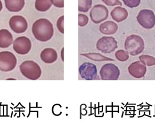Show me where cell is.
Here are the masks:
<instances>
[{
  "label": "cell",
  "instance_id": "19",
  "mask_svg": "<svg viewBox=\"0 0 155 129\" xmlns=\"http://www.w3.org/2000/svg\"><path fill=\"white\" fill-rule=\"evenodd\" d=\"M81 56H85L92 61L95 62H103V61H114L112 58H108L98 53H89L81 54Z\"/></svg>",
  "mask_w": 155,
  "mask_h": 129
},
{
  "label": "cell",
  "instance_id": "29",
  "mask_svg": "<svg viewBox=\"0 0 155 129\" xmlns=\"http://www.w3.org/2000/svg\"><path fill=\"white\" fill-rule=\"evenodd\" d=\"M2 1L0 0V12L2 11Z\"/></svg>",
  "mask_w": 155,
  "mask_h": 129
},
{
  "label": "cell",
  "instance_id": "3",
  "mask_svg": "<svg viewBox=\"0 0 155 129\" xmlns=\"http://www.w3.org/2000/svg\"><path fill=\"white\" fill-rule=\"evenodd\" d=\"M19 68L23 76L31 80H37L41 76V67L34 61H25L20 65Z\"/></svg>",
  "mask_w": 155,
  "mask_h": 129
},
{
  "label": "cell",
  "instance_id": "25",
  "mask_svg": "<svg viewBox=\"0 0 155 129\" xmlns=\"http://www.w3.org/2000/svg\"><path fill=\"white\" fill-rule=\"evenodd\" d=\"M64 16H61L58 19L57 22V27L59 32L62 34L64 33Z\"/></svg>",
  "mask_w": 155,
  "mask_h": 129
},
{
  "label": "cell",
  "instance_id": "4",
  "mask_svg": "<svg viewBox=\"0 0 155 129\" xmlns=\"http://www.w3.org/2000/svg\"><path fill=\"white\" fill-rule=\"evenodd\" d=\"M17 60L13 53L8 51L0 52V70L9 72L13 70L17 64Z\"/></svg>",
  "mask_w": 155,
  "mask_h": 129
},
{
  "label": "cell",
  "instance_id": "8",
  "mask_svg": "<svg viewBox=\"0 0 155 129\" xmlns=\"http://www.w3.org/2000/svg\"><path fill=\"white\" fill-rule=\"evenodd\" d=\"M31 40L26 36H20L15 39L13 43V48L15 53L19 55L27 54L31 49Z\"/></svg>",
  "mask_w": 155,
  "mask_h": 129
},
{
  "label": "cell",
  "instance_id": "14",
  "mask_svg": "<svg viewBox=\"0 0 155 129\" xmlns=\"http://www.w3.org/2000/svg\"><path fill=\"white\" fill-rule=\"evenodd\" d=\"M99 31L103 34L110 35L115 33L118 30V25L113 21H108L100 25Z\"/></svg>",
  "mask_w": 155,
  "mask_h": 129
},
{
  "label": "cell",
  "instance_id": "30",
  "mask_svg": "<svg viewBox=\"0 0 155 129\" xmlns=\"http://www.w3.org/2000/svg\"><path fill=\"white\" fill-rule=\"evenodd\" d=\"M16 80V79H12V78H9L6 79V80Z\"/></svg>",
  "mask_w": 155,
  "mask_h": 129
},
{
  "label": "cell",
  "instance_id": "9",
  "mask_svg": "<svg viewBox=\"0 0 155 129\" xmlns=\"http://www.w3.org/2000/svg\"><path fill=\"white\" fill-rule=\"evenodd\" d=\"M109 12L107 8L101 4L96 5L91 9L90 16L92 22L99 24L105 21L108 16Z\"/></svg>",
  "mask_w": 155,
  "mask_h": 129
},
{
  "label": "cell",
  "instance_id": "12",
  "mask_svg": "<svg viewBox=\"0 0 155 129\" xmlns=\"http://www.w3.org/2000/svg\"><path fill=\"white\" fill-rule=\"evenodd\" d=\"M129 74L136 78L143 77L147 72V67L140 61H137L131 64L128 67Z\"/></svg>",
  "mask_w": 155,
  "mask_h": 129
},
{
  "label": "cell",
  "instance_id": "18",
  "mask_svg": "<svg viewBox=\"0 0 155 129\" xmlns=\"http://www.w3.org/2000/svg\"><path fill=\"white\" fill-rule=\"evenodd\" d=\"M52 5L51 0H36L35 2V9L39 12H46Z\"/></svg>",
  "mask_w": 155,
  "mask_h": 129
},
{
  "label": "cell",
  "instance_id": "27",
  "mask_svg": "<svg viewBox=\"0 0 155 129\" xmlns=\"http://www.w3.org/2000/svg\"><path fill=\"white\" fill-rule=\"evenodd\" d=\"M51 2L55 7L61 8L64 7V0H51Z\"/></svg>",
  "mask_w": 155,
  "mask_h": 129
},
{
  "label": "cell",
  "instance_id": "26",
  "mask_svg": "<svg viewBox=\"0 0 155 129\" xmlns=\"http://www.w3.org/2000/svg\"><path fill=\"white\" fill-rule=\"evenodd\" d=\"M103 2L108 6H113L115 5H122V4L119 0H102Z\"/></svg>",
  "mask_w": 155,
  "mask_h": 129
},
{
  "label": "cell",
  "instance_id": "13",
  "mask_svg": "<svg viewBox=\"0 0 155 129\" xmlns=\"http://www.w3.org/2000/svg\"><path fill=\"white\" fill-rule=\"evenodd\" d=\"M42 61L46 64H52L57 61L58 54L54 49L47 48L42 51L40 55Z\"/></svg>",
  "mask_w": 155,
  "mask_h": 129
},
{
  "label": "cell",
  "instance_id": "28",
  "mask_svg": "<svg viewBox=\"0 0 155 129\" xmlns=\"http://www.w3.org/2000/svg\"><path fill=\"white\" fill-rule=\"evenodd\" d=\"M61 57L63 62H64V48H63L61 52Z\"/></svg>",
  "mask_w": 155,
  "mask_h": 129
},
{
  "label": "cell",
  "instance_id": "23",
  "mask_svg": "<svg viewBox=\"0 0 155 129\" xmlns=\"http://www.w3.org/2000/svg\"><path fill=\"white\" fill-rule=\"evenodd\" d=\"M89 21L88 17L85 15L79 14L78 15V25L81 27H84L87 24Z\"/></svg>",
  "mask_w": 155,
  "mask_h": 129
},
{
  "label": "cell",
  "instance_id": "2",
  "mask_svg": "<svg viewBox=\"0 0 155 129\" xmlns=\"http://www.w3.org/2000/svg\"><path fill=\"white\" fill-rule=\"evenodd\" d=\"M143 40L139 36L132 35L126 40L124 48L129 54L136 56L141 54L144 49Z\"/></svg>",
  "mask_w": 155,
  "mask_h": 129
},
{
  "label": "cell",
  "instance_id": "16",
  "mask_svg": "<svg viewBox=\"0 0 155 129\" xmlns=\"http://www.w3.org/2000/svg\"><path fill=\"white\" fill-rule=\"evenodd\" d=\"M111 15L114 21L117 22H120L127 18L128 12L125 8L118 6L112 10Z\"/></svg>",
  "mask_w": 155,
  "mask_h": 129
},
{
  "label": "cell",
  "instance_id": "1",
  "mask_svg": "<svg viewBox=\"0 0 155 129\" xmlns=\"http://www.w3.org/2000/svg\"><path fill=\"white\" fill-rule=\"evenodd\" d=\"M32 32L35 39L41 42L51 40L54 33L52 23L48 19L41 18L36 20L32 25Z\"/></svg>",
  "mask_w": 155,
  "mask_h": 129
},
{
  "label": "cell",
  "instance_id": "10",
  "mask_svg": "<svg viewBox=\"0 0 155 129\" xmlns=\"http://www.w3.org/2000/svg\"><path fill=\"white\" fill-rule=\"evenodd\" d=\"M78 71L81 77L85 80H94L97 76V68L92 63H84L79 66Z\"/></svg>",
  "mask_w": 155,
  "mask_h": 129
},
{
  "label": "cell",
  "instance_id": "17",
  "mask_svg": "<svg viewBox=\"0 0 155 129\" xmlns=\"http://www.w3.org/2000/svg\"><path fill=\"white\" fill-rule=\"evenodd\" d=\"M5 7L11 12H18L23 8L25 0H5Z\"/></svg>",
  "mask_w": 155,
  "mask_h": 129
},
{
  "label": "cell",
  "instance_id": "20",
  "mask_svg": "<svg viewBox=\"0 0 155 129\" xmlns=\"http://www.w3.org/2000/svg\"><path fill=\"white\" fill-rule=\"evenodd\" d=\"M92 0H78V11L87 12L92 7Z\"/></svg>",
  "mask_w": 155,
  "mask_h": 129
},
{
  "label": "cell",
  "instance_id": "24",
  "mask_svg": "<svg viewBox=\"0 0 155 129\" xmlns=\"http://www.w3.org/2000/svg\"><path fill=\"white\" fill-rule=\"evenodd\" d=\"M126 6L130 8L137 7L140 5L141 0H123Z\"/></svg>",
  "mask_w": 155,
  "mask_h": 129
},
{
  "label": "cell",
  "instance_id": "15",
  "mask_svg": "<svg viewBox=\"0 0 155 129\" xmlns=\"http://www.w3.org/2000/svg\"><path fill=\"white\" fill-rule=\"evenodd\" d=\"M13 38L12 34L7 29L0 30V48H6L12 44Z\"/></svg>",
  "mask_w": 155,
  "mask_h": 129
},
{
  "label": "cell",
  "instance_id": "6",
  "mask_svg": "<svg viewBox=\"0 0 155 129\" xmlns=\"http://www.w3.org/2000/svg\"><path fill=\"white\" fill-rule=\"evenodd\" d=\"M99 74L102 80H115L119 78L120 71L115 65L107 63L102 67Z\"/></svg>",
  "mask_w": 155,
  "mask_h": 129
},
{
  "label": "cell",
  "instance_id": "11",
  "mask_svg": "<svg viewBox=\"0 0 155 129\" xmlns=\"http://www.w3.org/2000/svg\"><path fill=\"white\" fill-rule=\"evenodd\" d=\"M10 28L14 32L23 33L28 28V23L26 19L21 15H14L9 21Z\"/></svg>",
  "mask_w": 155,
  "mask_h": 129
},
{
  "label": "cell",
  "instance_id": "7",
  "mask_svg": "<svg viewBox=\"0 0 155 129\" xmlns=\"http://www.w3.org/2000/svg\"><path fill=\"white\" fill-rule=\"evenodd\" d=\"M137 20L140 25L145 29H152L155 25V15L151 10H141L137 15Z\"/></svg>",
  "mask_w": 155,
  "mask_h": 129
},
{
  "label": "cell",
  "instance_id": "22",
  "mask_svg": "<svg viewBox=\"0 0 155 129\" xmlns=\"http://www.w3.org/2000/svg\"><path fill=\"white\" fill-rule=\"evenodd\" d=\"M115 56L116 59L121 62H126L128 60L129 58V54L126 51L123 50L117 51Z\"/></svg>",
  "mask_w": 155,
  "mask_h": 129
},
{
  "label": "cell",
  "instance_id": "5",
  "mask_svg": "<svg viewBox=\"0 0 155 129\" xmlns=\"http://www.w3.org/2000/svg\"><path fill=\"white\" fill-rule=\"evenodd\" d=\"M96 48L104 53H110L117 48V42L112 36H103L97 41Z\"/></svg>",
  "mask_w": 155,
  "mask_h": 129
},
{
  "label": "cell",
  "instance_id": "21",
  "mask_svg": "<svg viewBox=\"0 0 155 129\" xmlns=\"http://www.w3.org/2000/svg\"><path fill=\"white\" fill-rule=\"evenodd\" d=\"M139 59L140 62L145 66H151L155 65V58L153 56L145 55L139 56Z\"/></svg>",
  "mask_w": 155,
  "mask_h": 129
}]
</instances>
